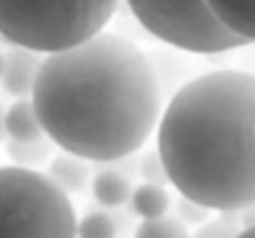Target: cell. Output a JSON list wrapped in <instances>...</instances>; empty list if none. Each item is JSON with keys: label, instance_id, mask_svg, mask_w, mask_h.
<instances>
[{"label": "cell", "instance_id": "1", "mask_svg": "<svg viewBox=\"0 0 255 238\" xmlns=\"http://www.w3.org/2000/svg\"><path fill=\"white\" fill-rule=\"evenodd\" d=\"M31 104L42 134L84 163L132 157L163 115L151 59L118 34H96L39 62Z\"/></svg>", "mask_w": 255, "mask_h": 238}, {"label": "cell", "instance_id": "2", "mask_svg": "<svg viewBox=\"0 0 255 238\" xmlns=\"http://www.w3.org/2000/svg\"><path fill=\"white\" fill-rule=\"evenodd\" d=\"M157 154L182 199L216 213L255 205V76L210 70L182 84L160 115Z\"/></svg>", "mask_w": 255, "mask_h": 238}, {"label": "cell", "instance_id": "3", "mask_svg": "<svg viewBox=\"0 0 255 238\" xmlns=\"http://www.w3.org/2000/svg\"><path fill=\"white\" fill-rule=\"evenodd\" d=\"M115 8L118 0H0V39L48 56L101 34Z\"/></svg>", "mask_w": 255, "mask_h": 238}, {"label": "cell", "instance_id": "4", "mask_svg": "<svg viewBox=\"0 0 255 238\" xmlns=\"http://www.w3.org/2000/svg\"><path fill=\"white\" fill-rule=\"evenodd\" d=\"M70 196L48 174L0 168V238H76Z\"/></svg>", "mask_w": 255, "mask_h": 238}, {"label": "cell", "instance_id": "5", "mask_svg": "<svg viewBox=\"0 0 255 238\" xmlns=\"http://www.w3.org/2000/svg\"><path fill=\"white\" fill-rule=\"evenodd\" d=\"M129 11L154 39L185 53H227L244 48L210 14L205 0H127Z\"/></svg>", "mask_w": 255, "mask_h": 238}, {"label": "cell", "instance_id": "6", "mask_svg": "<svg viewBox=\"0 0 255 238\" xmlns=\"http://www.w3.org/2000/svg\"><path fill=\"white\" fill-rule=\"evenodd\" d=\"M39 56L34 51L25 48H11L6 51L3 59V73H0V84L11 98L23 101L34 93V82H37V70H39Z\"/></svg>", "mask_w": 255, "mask_h": 238}, {"label": "cell", "instance_id": "7", "mask_svg": "<svg viewBox=\"0 0 255 238\" xmlns=\"http://www.w3.org/2000/svg\"><path fill=\"white\" fill-rule=\"evenodd\" d=\"M205 6L233 37L244 39L247 45L255 42V0H205Z\"/></svg>", "mask_w": 255, "mask_h": 238}, {"label": "cell", "instance_id": "8", "mask_svg": "<svg viewBox=\"0 0 255 238\" xmlns=\"http://www.w3.org/2000/svg\"><path fill=\"white\" fill-rule=\"evenodd\" d=\"M3 132H6L8 140H37V137H45L31 98L14 101L6 110V115H3Z\"/></svg>", "mask_w": 255, "mask_h": 238}, {"label": "cell", "instance_id": "9", "mask_svg": "<svg viewBox=\"0 0 255 238\" xmlns=\"http://www.w3.org/2000/svg\"><path fill=\"white\" fill-rule=\"evenodd\" d=\"M48 177L70 196V194H76V191H82V188L87 185L90 171H87V163H84V160L62 151V154L51 157V163H48Z\"/></svg>", "mask_w": 255, "mask_h": 238}, {"label": "cell", "instance_id": "10", "mask_svg": "<svg viewBox=\"0 0 255 238\" xmlns=\"http://www.w3.org/2000/svg\"><path fill=\"white\" fill-rule=\"evenodd\" d=\"M93 196L104 208H121L132 196V182L127 174L115 171V168H104L93 177Z\"/></svg>", "mask_w": 255, "mask_h": 238}, {"label": "cell", "instance_id": "11", "mask_svg": "<svg viewBox=\"0 0 255 238\" xmlns=\"http://www.w3.org/2000/svg\"><path fill=\"white\" fill-rule=\"evenodd\" d=\"M132 213L140 216L143 222H149V219H163L168 213V191L163 185H149V182H140L137 188H132Z\"/></svg>", "mask_w": 255, "mask_h": 238}, {"label": "cell", "instance_id": "12", "mask_svg": "<svg viewBox=\"0 0 255 238\" xmlns=\"http://www.w3.org/2000/svg\"><path fill=\"white\" fill-rule=\"evenodd\" d=\"M51 149L53 143L48 137H37V140H8L6 154L14 160L17 168H31L39 163H51Z\"/></svg>", "mask_w": 255, "mask_h": 238}, {"label": "cell", "instance_id": "13", "mask_svg": "<svg viewBox=\"0 0 255 238\" xmlns=\"http://www.w3.org/2000/svg\"><path fill=\"white\" fill-rule=\"evenodd\" d=\"M135 238H191L185 224L180 219L163 216V219H149L135 230Z\"/></svg>", "mask_w": 255, "mask_h": 238}, {"label": "cell", "instance_id": "14", "mask_svg": "<svg viewBox=\"0 0 255 238\" xmlns=\"http://www.w3.org/2000/svg\"><path fill=\"white\" fill-rule=\"evenodd\" d=\"M115 222L107 213H87L76 224V238H115Z\"/></svg>", "mask_w": 255, "mask_h": 238}, {"label": "cell", "instance_id": "15", "mask_svg": "<svg viewBox=\"0 0 255 238\" xmlns=\"http://www.w3.org/2000/svg\"><path fill=\"white\" fill-rule=\"evenodd\" d=\"M137 174L143 177V182H149V185H163L168 182V177H165V168H163V160H160L157 149L154 151H146V154L140 157V163H137Z\"/></svg>", "mask_w": 255, "mask_h": 238}, {"label": "cell", "instance_id": "16", "mask_svg": "<svg viewBox=\"0 0 255 238\" xmlns=\"http://www.w3.org/2000/svg\"><path fill=\"white\" fill-rule=\"evenodd\" d=\"M239 227L233 222V213H225L219 222H210V224H202V230L196 238H236L239 236Z\"/></svg>", "mask_w": 255, "mask_h": 238}, {"label": "cell", "instance_id": "17", "mask_svg": "<svg viewBox=\"0 0 255 238\" xmlns=\"http://www.w3.org/2000/svg\"><path fill=\"white\" fill-rule=\"evenodd\" d=\"M177 213H180L182 224H199V227H202V224L208 222V216H210V210L199 208V205L182 199V196H180V202H177Z\"/></svg>", "mask_w": 255, "mask_h": 238}, {"label": "cell", "instance_id": "18", "mask_svg": "<svg viewBox=\"0 0 255 238\" xmlns=\"http://www.w3.org/2000/svg\"><path fill=\"white\" fill-rule=\"evenodd\" d=\"M239 219H241V230H247V227H255V205H250V208L241 210Z\"/></svg>", "mask_w": 255, "mask_h": 238}, {"label": "cell", "instance_id": "19", "mask_svg": "<svg viewBox=\"0 0 255 238\" xmlns=\"http://www.w3.org/2000/svg\"><path fill=\"white\" fill-rule=\"evenodd\" d=\"M236 238H255V227H247V230H241Z\"/></svg>", "mask_w": 255, "mask_h": 238}, {"label": "cell", "instance_id": "20", "mask_svg": "<svg viewBox=\"0 0 255 238\" xmlns=\"http://www.w3.org/2000/svg\"><path fill=\"white\" fill-rule=\"evenodd\" d=\"M3 115H6V112H3V107H0V140H3V134H6L3 132Z\"/></svg>", "mask_w": 255, "mask_h": 238}, {"label": "cell", "instance_id": "21", "mask_svg": "<svg viewBox=\"0 0 255 238\" xmlns=\"http://www.w3.org/2000/svg\"><path fill=\"white\" fill-rule=\"evenodd\" d=\"M3 59H6V53L0 51V73H3Z\"/></svg>", "mask_w": 255, "mask_h": 238}]
</instances>
